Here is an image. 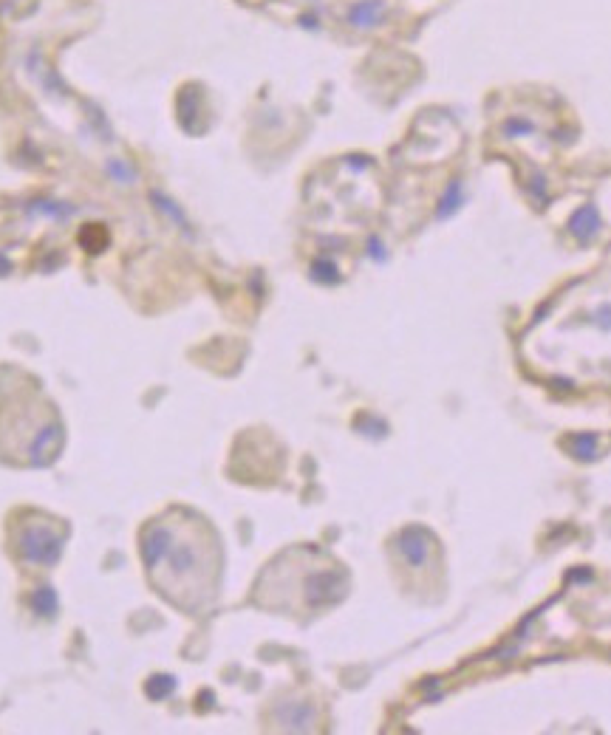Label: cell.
Wrapping results in <instances>:
<instances>
[{
    "label": "cell",
    "instance_id": "obj_2",
    "mask_svg": "<svg viewBox=\"0 0 611 735\" xmlns=\"http://www.w3.org/2000/svg\"><path fill=\"white\" fill-rule=\"evenodd\" d=\"M17 549L29 563H40V566H54L59 560L62 552V540L57 532H51L48 526H26L17 538Z\"/></svg>",
    "mask_w": 611,
    "mask_h": 735
},
{
    "label": "cell",
    "instance_id": "obj_12",
    "mask_svg": "<svg viewBox=\"0 0 611 735\" xmlns=\"http://www.w3.org/2000/svg\"><path fill=\"white\" fill-rule=\"evenodd\" d=\"M597 323H600V328L611 331V306H603V309L597 312Z\"/></svg>",
    "mask_w": 611,
    "mask_h": 735
},
{
    "label": "cell",
    "instance_id": "obj_3",
    "mask_svg": "<svg viewBox=\"0 0 611 735\" xmlns=\"http://www.w3.org/2000/svg\"><path fill=\"white\" fill-rule=\"evenodd\" d=\"M402 557L411 563V566H422L428 560V552H430V535L422 529V526H411V529H405L396 540Z\"/></svg>",
    "mask_w": 611,
    "mask_h": 735
},
{
    "label": "cell",
    "instance_id": "obj_6",
    "mask_svg": "<svg viewBox=\"0 0 611 735\" xmlns=\"http://www.w3.org/2000/svg\"><path fill=\"white\" fill-rule=\"evenodd\" d=\"M572 453H575V458H580V461L597 458V435H594V433H577V435H572Z\"/></svg>",
    "mask_w": 611,
    "mask_h": 735
},
{
    "label": "cell",
    "instance_id": "obj_10",
    "mask_svg": "<svg viewBox=\"0 0 611 735\" xmlns=\"http://www.w3.org/2000/svg\"><path fill=\"white\" fill-rule=\"evenodd\" d=\"M34 606H37L43 614H54V611H57V597H54V592H48V588H40V592L34 594Z\"/></svg>",
    "mask_w": 611,
    "mask_h": 735
},
{
    "label": "cell",
    "instance_id": "obj_9",
    "mask_svg": "<svg viewBox=\"0 0 611 735\" xmlns=\"http://www.w3.org/2000/svg\"><path fill=\"white\" fill-rule=\"evenodd\" d=\"M311 277L314 280H323V283H334L337 280V266L331 260H317L311 266Z\"/></svg>",
    "mask_w": 611,
    "mask_h": 735
},
{
    "label": "cell",
    "instance_id": "obj_14",
    "mask_svg": "<svg viewBox=\"0 0 611 735\" xmlns=\"http://www.w3.org/2000/svg\"><path fill=\"white\" fill-rule=\"evenodd\" d=\"M300 26H303V29H317V18L303 15V18H300Z\"/></svg>",
    "mask_w": 611,
    "mask_h": 735
},
{
    "label": "cell",
    "instance_id": "obj_8",
    "mask_svg": "<svg viewBox=\"0 0 611 735\" xmlns=\"http://www.w3.org/2000/svg\"><path fill=\"white\" fill-rule=\"evenodd\" d=\"M532 130H535V125H532L529 119H521V116H510V119L504 122V133H507L510 139L526 136V133H532Z\"/></svg>",
    "mask_w": 611,
    "mask_h": 735
},
{
    "label": "cell",
    "instance_id": "obj_13",
    "mask_svg": "<svg viewBox=\"0 0 611 735\" xmlns=\"http://www.w3.org/2000/svg\"><path fill=\"white\" fill-rule=\"evenodd\" d=\"M368 252H371V258H377V260H382V244H379L377 238H371V249H368Z\"/></svg>",
    "mask_w": 611,
    "mask_h": 735
},
{
    "label": "cell",
    "instance_id": "obj_4",
    "mask_svg": "<svg viewBox=\"0 0 611 735\" xmlns=\"http://www.w3.org/2000/svg\"><path fill=\"white\" fill-rule=\"evenodd\" d=\"M600 227H603V220H600V212H597L594 204H583V206H577V209L572 212V218H569V232H572L580 244L594 241L597 232H600Z\"/></svg>",
    "mask_w": 611,
    "mask_h": 735
},
{
    "label": "cell",
    "instance_id": "obj_7",
    "mask_svg": "<svg viewBox=\"0 0 611 735\" xmlns=\"http://www.w3.org/2000/svg\"><path fill=\"white\" fill-rule=\"evenodd\" d=\"M458 206H461V181H450L439 206H436V218H450Z\"/></svg>",
    "mask_w": 611,
    "mask_h": 735
},
{
    "label": "cell",
    "instance_id": "obj_1",
    "mask_svg": "<svg viewBox=\"0 0 611 735\" xmlns=\"http://www.w3.org/2000/svg\"><path fill=\"white\" fill-rule=\"evenodd\" d=\"M142 557L150 571V580L159 585V592L181 606L184 582L192 577H201L204 554L201 549L181 535L178 526L170 521H156L142 535Z\"/></svg>",
    "mask_w": 611,
    "mask_h": 735
},
{
    "label": "cell",
    "instance_id": "obj_11",
    "mask_svg": "<svg viewBox=\"0 0 611 735\" xmlns=\"http://www.w3.org/2000/svg\"><path fill=\"white\" fill-rule=\"evenodd\" d=\"M173 690V679L170 676H156L150 685H148V693L153 696V699H162V696H167Z\"/></svg>",
    "mask_w": 611,
    "mask_h": 735
},
{
    "label": "cell",
    "instance_id": "obj_5",
    "mask_svg": "<svg viewBox=\"0 0 611 735\" xmlns=\"http://www.w3.org/2000/svg\"><path fill=\"white\" fill-rule=\"evenodd\" d=\"M385 15V0H360L349 9V23L354 29H374Z\"/></svg>",
    "mask_w": 611,
    "mask_h": 735
}]
</instances>
